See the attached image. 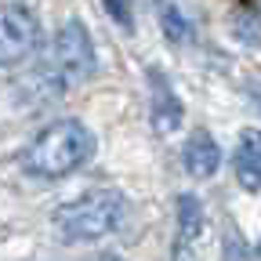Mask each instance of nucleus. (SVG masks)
I'll use <instances>...</instances> for the list:
<instances>
[{
  "instance_id": "obj_11",
  "label": "nucleus",
  "mask_w": 261,
  "mask_h": 261,
  "mask_svg": "<svg viewBox=\"0 0 261 261\" xmlns=\"http://www.w3.org/2000/svg\"><path fill=\"white\" fill-rule=\"evenodd\" d=\"M250 98H254L257 109H261V84H250Z\"/></svg>"
},
{
  "instance_id": "obj_8",
  "label": "nucleus",
  "mask_w": 261,
  "mask_h": 261,
  "mask_svg": "<svg viewBox=\"0 0 261 261\" xmlns=\"http://www.w3.org/2000/svg\"><path fill=\"white\" fill-rule=\"evenodd\" d=\"M181 163H185V171L192 178H211L221 167V145L214 142V135L196 130V135L185 142V149H181Z\"/></svg>"
},
{
  "instance_id": "obj_7",
  "label": "nucleus",
  "mask_w": 261,
  "mask_h": 261,
  "mask_svg": "<svg viewBox=\"0 0 261 261\" xmlns=\"http://www.w3.org/2000/svg\"><path fill=\"white\" fill-rule=\"evenodd\" d=\"M236 167V181L247 192H261V130L257 127H243L240 130V145L232 156Z\"/></svg>"
},
{
  "instance_id": "obj_9",
  "label": "nucleus",
  "mask_w": 261,
  "mask_h": 261,
  "mask_svg": "<svg viewBox=\"0 0 261 261\" xmlns=\"http://www.w3.org/2000/svg\"><path fill=\"white\" fill-rule=\"evenodd\" d=\"M156 15H160V29L171 44H189L192 40V22L185 18V11L174 4V0H160L156 4Z\"/></svg>"
},
{
  "instance_id": "obj_10",
  "label": "nucleus",
  "mask_w": 261,
  "mask_h": 261,
  "mask_svg": "<svg viewBox=\"0 0 261 261\" xmlns=\"http://www.w3.org/2000/svg\"><path fill=\"white\" fill-rule=\"evenodd\" d=\"M102 4H106V11L130 33V29H135V15H130V0H102Z\"/></svg>"
},
{
  "instance_id": "obj_3",
  "label": "nucleus",
  "mask_w": 261,
  "mask_h": 261,
  "mask_svg": "<svg viewBox=\"0 0 261 261\" xmlns=\"http://www.w3.org/2000/svg\"><path fill=\"white\" fill-rule=\"evenodd\" d=\"M94 73V40L80 18H69L58 37L51 44V62H47V80L55 91L69 87V84H80Z\"/></svg>"
},
{
  "instance_id": "obj_2",
  "label": "nucleus",
  "mask_w": 261,
  "mask_h": 261,
  "mask_svg": "<svg viewBox=\"0 0 261 261\" xmlns=\"http://www.w3.org/2000/svg\"><path fill=\"white\" fill-rule=\"evenodd\" d=\"M58 236L65 243H94L109 232H116L123 221V196L116 189H94L80 200L65 203L51 214Z\"/></svg>"
},
{
  "instance_id": "obj_1",
  "label": "nucleus",
  "mask_w": 261,
  "mask_h": 261,
  "mask_svg": "<svg viewBox=\"0 0 261 261\" xmlns=\"http://www.w3.org/2000/svg\"><path fill=\"white\" fill-rule=\"evenodd\" d=\"M91 156H94V130L76 116H65V120L47 123L33 138V145L22 156V167L33 178L55 181V178H65L76 167H84Z\"/></svg>"
},
{
  "instance_id": "obj_12",
  "label": "nucleus",
  "mask_w": 261,
  "mask_h": 261,
  "mask_svg": "<svg viewBox=\"0 0 261 261\" xmlns=\"http://www.w3.org/2000/svg\"><path fill=\"white\" fill-rule=\"evenodd\" d=\"M254 257H257V261H261V243H257V250H254Z\"/></svg>"
},
{
  "instance_id": "obj_13",
  "label": "nucleus",
  "mask_w": 261,
  "mask_h": 261,
  "mask_svg": "<svg viewBox=\"0 0 261 261\" xmlns=\"http://www.w3.org/2000/svg\"><path fill=\"white\" fill-rule=\"evenodd\" d=\"M98 261H120V257H98Z\"/></svg>"
},
{
  "instance_id": "obj_4",
  "label": "nucleus",
  "mask_w": 261,
  "mask_h": 261,
  "mask_svg": "<svg viewBox=\"0 0 261 261\" xmlns=\"http://www.w3.org/2000/svg\"><path fill=\"white\" fill-rule=\"evenodd\" d=\"M40 44V22L25 4L8 0L0 4V69L25 62Z\"/></svg>"
},
{
  "instance_id": "obj_5",
  "label": "nucleus",
  "mask_w": 261,
  "mask_h": 261,
  "mask_svg": "<svg viewBox=\"0 0 261 261\" xmlns=\"http://www.w3.org/2000/svg\"><path fill=\"white\" fill-rule=\"evenodd\" d=\"M145 80H149V123H152V130L156 135H174L181 127V120H185L181 98L174 94V87L167 84V76H163L156 65L145 69Z\"/></svg>"
},
{
  "instance_id": "obj_6",
  "label": "nucleus",
  "mask_w": 261,
  "mask_h": 261,
  "mask_svg": "<svg viewBox=\"0 0 261 261\" xmlns=\"http://www.w3.org/2000/svg\"><path fill=\"white\" fill-rule=\"evenodd\" d=\"M203 236V203L192 192L178 196V236L171 261H196V243Z\"/></svg>"
}]
</instances>
